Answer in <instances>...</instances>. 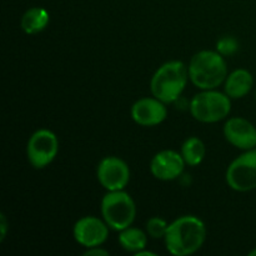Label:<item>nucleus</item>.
Here are the masks:
<instances>
[{
  "instance_id": "nucleus-1",
  "label": "nucleus",
  "mask_w": 256,
  "mask_h": 256,
  "mask_svg": "<svg viewBox=\"0 0 256 256\" xmlns=\"http://www.w3.org/2000/svg\"><path fill=\"white\" fill-rule=\"evenodd\" d=\"M206 240V226L195 215H182L170 222L164 238L166 250L174 256H189L199 252Z\"/></svg>"
},
{
  "instance_id": "nucleus-2",
  "label": "nucleus",
  "mask_w": 256,
  "mask_h": 256,
  "mask_svg": "<svg viewBox=\"0 0 256 256\" xmlns=\"http://www.w3.org/2000/svg\"><path fill=\"white\" fill-rule=\"evenodd\" d=\"M189 79L200 90L218 89L224 84L229 70L225 56L216 50H200L190 59Z\"/></svg>"
},
{
  "instance_id": "nucleus-3",
  "label": "nucleus",
  "mask_w": 256,
  "mask_h": 256,
  "mask_svg": "<svg viewBox=\"0 0 256 256\" xmlns=\"http://www.w3.org/2000/svg\"><path fill=\"white\" fill-rule=\"evenodd\" d=\"M188 65L180 60L164 62L150 80V92L165 104H172L182 94L189 82Z\"/></svg>"
},
{
  "instance_id": "nucleus-4",
  "label": "nucleus",
  "mask_w": 256,
  "mask_h": 256,
  "mask_svg": "<svg viewBox=\"0 0 256 256\" xmlns=\"http://www.w3.org/2000/svg\"><path fill=\"white\" fill-rule=\"evenodd\" d=\"M232 112V99L218 89L200 90L190 102V114L202 124H215L226 119Z\"/></svg>"
},
{
  "instance_id": "nucleus-5",
  "label": "nucleus",
  "mask_w": 256,
  "mask_h": 256,
  "mask_svg": "<svg viewBox=\"0 0 256 256\" xmlns=\"http://www.w3.org/2000/svg\"><path fill=\"white\" fill-rule=\"evenodd\" d=\"M100 210L102 219L110 229L118 232L132 226L136 218L134 199L125 190L108 192L102 196Z\"/></svg>"
},
{
  "instance_id": "nucleus-6",
  "label": "nucleus",
  "mask_w": 256,
  "mask_h": 256,
  "mask_svg": "<svg viewBox=\"0 0 256 256\" xmlns=\"http://www.w3.org/2000/svg\"><path fill=\"white\" fill-rule=\"evenodd\" d=\"M225 180L234 192H248L256 189V148L246 150L230 162Z\"/></svg>"
},
{
  "instance_id": "nucleus-7",
  "label": "nucleus",
  "mask_w": 256,
  "mask_h": 256,
  "mask_svg": "<svg viewBox=\"0 0 256 256\" xmlns=\"http://www.w3.org/2000/svg\"><path fill=\"white\" fill-rule=\"evenodd\" d=\"M59 152V140L54 132L39 129L32 132L26 144V158L34 169H44L52 164Z\"/></svg>"
},
{
  "instance_id": "nucleus-8",
  "label": "nucleus",
  "mask_w": 256,
  "mask_h": 256,
  "mask_svg": "<svg viewBox=\"0 0 256 256\" xmlns=\"http://www.w3.org/2000/svg\"><path fill=\"white\" fill-rule=\"evenodd\" d=\"M98 182L106 192L125 190L130 182V169L119 156H105L96 169Z\"/></svg>"
},
{
  "instance_id": "nucleus-9",
  "label": "nucleus",
  "mask_w": 256,
  "mask_h": 256,
  "mask_svg": "<svg viewBox=\"0 0 256 256\" xmlns=\"http://www.w3.org/2000/svg\"><path fill=\"white\" fill-rule=\"evenodd\" d=\"M109 225L105 220L94 215H86L78 220L72 228L75 242L85 249L102 246L109 236Z\"/></svg>"
},
{
  "instance_id": "nucleus-10",
  "label": "nucleus",
  "mask_w": 256,
  "mask_h": 256,
  "mask_svg": "<svg viewBox=\"0 0 256 256\" xmlns=\"http://www.w3.org/2000/svg\"><path fill=\"white\" fill-rule=\"evenodd\" d=\"M130 115L140 126H156L166 120L168 108L165 102L152 95L136 100L130 109Z\"/></svg>"
},
{
  "instance_id": "nucleus-11",
  "label": "nucleus",
  "mask_w": 256,
  "mask_h": 256,
  "mask_svg": "<svg viewBox=\"0 0 256 256\" xmlns=\"http://www.w3.org/2000/svg\"><path fill=\"white\" fill-rule=\"evenodd\" d=\"M185 162L182 152L165 149L156 152L150 162V172L160 182H172L184 172Z\"/></svg>"
},
{
  "instance_id": "nucleus-12",
  "label": "nucleus",
  "mask_w": 256,
  "mask_h": 256,
  "mask_svg": "<svg viewBox=\"0 0 256 256\" xmlns=\"http://www.w3.org/2000/svg\"><path fill=\"white\" fill-rule=\"evenodd\" d=\"M222 132L226 142L236 149L246 152L256 148V128L245 118L234 116L228 119Z\"/></svg>"
},
{
  "instance_id": "nucleus-13",
  "label": "nucleus",
  "mask_w": 256,
  "mask_h": 256,
  "mask_svg": "<svg viewBox=\"0 0 256 256\" xmlns=\"http://www.w3.org/2000/svg\"><path fill=\"white\" fill-rule=\"evenodd\" d=\"M254 86V78L246 69H236L229 72L224 82V92L230 99L245 98Z\"/></svg>"
},
{
  "instance_id": "nucleus-14",
  "label": "nucleus",
  "mask_w": 256,
  "mask_h": 256,
  "mask_svg": "<svg viewBox=\"0 0 256 256\" xmlns=\"http://www.w3.org/2000/svg\"><path fill=\"white\" fill-rule=\"evenodd\" d=\"M50 22V15L46 9L32 6L22 14L20 19V28L28 35H35L46 29Z\"/></svg>"
},
{
  "instance_id": "nucleus-15",
  "label": "nucleus",
  "mask_w": 256,
  "mask_h": 256,
  "mask_svg": "<svg viewBox=\"0 0 256 256\" xmlns=\"http://www.w3.org/2000/svg\"><path fill=\"white\" fill-rule=\"evenodd\" d=\"M148 236H149L148 232H142L139 228H134L132 225V226L119 232L118 242H119L120 246L124 250L132 252V254H136L140 250L146 248Z\"/></svg>"
},
{
  "instance_id": "nucleus-16",
  "label": "nucleus",
  "mask_w": 256,
  "mask_h": 256,
  "mask_svg": "<svg viewBox=\"0 0 256 256\" xmlns=\"http://www.w3.org/2000/svg\"><path fill=\"white\" fill-rule=\"evenodd\" d=\"M182 155L185 164L189 166H198L202 164L206 155V148L204 142L198 136H190L182 142Z\"/></svg>"
},
{
  "instance_id": "nucleus-17",
  "label": "nucleus",
  "mask_w": 256,
  "mask_h": 256,
  "mask_svg": "<svg viewBox=\"0 0 256 256\" xmlns=\"http://www.w3.org/2000/svg\"><path fill=\"white\" fill-rule=\"evenodd\" d=\"M169 224L160 216H152L146 222V232L152 239H164Z\"/></svg>"
},
{
  "instance_id": "nucleus-18",
  "label": "nucleus",
  "mask_w": 256,
  "mask_h": 256,
  "mask_svg": "<svg viewBox=\"0 0 256 256\" xmlns=\"http://www.w3.org/2000/svg\"><path fill=\"white\" fill-rule=\"evenodd\" d=\"M239 49V42L235 38L229 36H222L216 42V52H220L222 56H232Z\"/></svg>"
},
{
  "instance_id": "nucleus-19",
  "label": "nucleus",
  "mask_w": 256,
  "mask_h": 256,
  "mask_svg": "<svg viewBox=\"0 0 256 256\" xmlns=\"http://www.w3.org/2000/svg\"><path fill=\"white\" fill-rule=\"evenodd\" d=\"M85 256H108L109 255V252L105 249H102V246H94V248H89L86 249V252H84Z\"/></svg>"
},
{
  "instance_id": "nucleus-20",
  "label": "nucleus",
  "mask_w": 256,
  "mask_h": 256,
  "mask_svg": "<svg viewBox=\"0 0 256 256\" xmlns=\"http://www.w3.org/2000/svg\"><path fill=\"white\" fill-rule=\"evenodd\" d=\"M8 219L4 214H0V242H4L8 234Z\"/></svg>"
},
{
  "instance_id": "nucleus-21",
  "label": "nucleus",
  "mask_w": 256,
  "mask_h": 256,
  "mask_svg": "<svg viewBox=\"0 0 256 256\" xmlns=\"http://www.w3.org/2000/svg\"><path fill=\"white\" fill-rule=\"evenodd\" d=\"M145 249H146V248H145ZM145 249H142V250H140L139 252H136V256H144V255H148V256H155L156 254H155V252H148V250H145Z\"/></svg>"
},
{
  "instance_id": "nucleus-22",
  "label": "nucleus",
  "mask_w": 256,
  "mask_h": 256,
  "mask_svg": "<svg viewBox=\"0 0 256 256\" xmlns=\"http://www.w3.org/2000/svg\"><path fill=\"white\" fill-rule=\"evenodd\" d=\"M249 256H256V248H254V249L249 252Z\"/></svg>"
}]
</instances>
